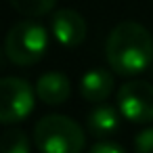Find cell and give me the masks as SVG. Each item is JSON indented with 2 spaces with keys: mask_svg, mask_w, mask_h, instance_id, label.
Here are the masks:
<instances>
[{
  "mask_svg": "<svg viewBox=\"0 0 153 153\" xmlns=\"http://www.w3.org/2000/svg\"><path fill=\"white\" fill-rule=\"evenodd\" d=\"M113 90V74L109 69L97 67L88 69L80 80V94L88 103H103Z\"/></svg>",
  "mask_w": 153,
  "mask_h": 153,
  "instance_id": "ba28073f",
  "label": "cell"
},
{
  "mask_svg": "<svg viewBox=\"0 0 153 153\" xmlns=\"http://www.w3.org/2000/svg\"><path fill=\"white\" fill-rule=\"evenodd\" d=\"M30 136L21 128H9L0 134V153H30Z\"/></svg>",
  "mask_w": 153,
  "mask_h": 153,
  "instance_id": "30bf717a",
  "label": "cell"
},
{
  "mask_svg": "<svg viewBox=\"0 0 153 153\" xmlns=\"http://www.w3.org/2000/svg\"><path fill=\"white\" fill-rule=\"evenodd\" d=\"M51 32L63 46H80L86 38V21L74 9H61L51 17Z\"/></svg>",
  "mask_w": 153,
  "mask_h": 153,
  "instance_id": "8992f818",
  "label": "cell"
},
{
  "mask_svg": "<svg viewBox=\"0 0 153 153\" xmlns=\"http://www.w3.org/2000/svg\"><path fill=\"white\" fill-rule=\"evenodd\" d=\"M86 126L97 138H105L120 128V109H115L113 105L97 103V107L86 117Z\"/></svg>",
  "mask_w": 153,
  "mask_h": 153,
  "instance_id": "9c48e42d",
  "label": "cell"
},
{
  "mask_svg": "<svg viewBox=\"0 0 153 153\" xmlns=\"http://www.w3.org/2000/svg\"><path fill=\"white\" fill-rule=\"evenodd\" d=\"M134 153H153V128H145L134 138Z\"/></svg>",
  "mask_w": 153,
  "mask_h": 153,
  "instance_id": "7c38bea8",
  "label": "cell"
},
{
  "mask_svg": "<svg viewBox=\"0 0 153 153\" xmlns=\"http://www.w3.org/2000/svg\"><path fill=\"white\" fill-rule=\"evenodd\" d=\"M46 51H48V32L44 30V25L32 19L15 23L4 38V57L19 67L40 63Z\"/></svg>",
  "mask_w": 153,
  "mask_h": 153,
  "instance_id": "3957f363",
  "label": "cell"
},
{
  "mask_svg": "<svg viewBox=\"0 0 153 153\" xmlns=\"http://www.w3.org/2000/svg\"><path fill=\"white\" fill-rule=\"evenodd\" d=\"M9 2L23 17L36 19V17H42V15L51 13L57 4V0H9Z\"/></svg>",
  "mask_w": 153,
  "mask_h": 153,
  "instance_id": "8fae6325",
  "label": "cell"
},
{
  "mask_svg": "<svg viewBox=\"0 0 153 153\" xmlns=\"http://www.w3.org/2000/svg\"><path fill=\"white\" fill-rule=\"evenodd\" d=\"M36 94L42 103L46 105H61L69 99L71 94V84L69 78L61 71H48L42 74L36 82Z\"/></svg>",
  "mask_w": 153,
  "mask_h": 153,
  "instance_id": "52a82bcc",
  "label": "cell"
},
{
  "mask_svg": "<svg viewBox=\"0 0 153 153\" xmlns=\"http://www.w3.org/2000/svg\"><path fill=\"white\" fill-rule=\"evenodd\" d=\"M36 105V90L21 78H0V124L25 120Z\"/></svg>",
  "mask_w": 153,
  "mask_h": 153,
  "instance_id": "277c9868",
  "label": "cell"
},
{
  "mask_svg": "<svg viewBox=\"0 0 153 153\" xmlns=\"http://www.w3.org/2000/svg\"><path fill=\"white\" fill-rule=\"evenodd\" d=\"M4 65V59H2V53H0V67H2Z\"/></svg>",
  "mask_w": 153,
  "mask_h": 153,
  "instance_id": "5bb4252c",
  "label": "cell"
},
{
  "mask_svg": "<svg viewBox=\"0 0 153 153\" xmlns=\"http://www.w3.org/2000/svg\"><path fill=\"white\" fill-rule=\"evenodd\" d=\"M117 109L128 122H153V84L145 80L126 82L117 90Z\"/></svg>",
  "mask_w": 153,
  "mask_h": 153,
  "instance_id": "5b68a950",
  "label": "cell"
},
{
  "mask_svg": "<svg viewBox=\"0 0 153 153\" xmlns=\"http://www.w3.org/2000/svg\"><path fill=\"white\" fill-rule=\"evenodd\" d=\"M88 153H126V149L117 143H111V140H97Z\"/></svg>",
  "mask_w": 153,
  "mask_h": 153,
  "instance_id": "4fadbf2b",
  "label": "cell"
},
{
  "mask_svg": "<svg viewBox=\"0 0 153 153\" xmlns=\"http://www.w3.org/2000/svg\"><path fill=\"white\" fill-rule=\"evenodd\" d=\"M105 57L111 71L117 76H136L145 71L153 59V38L145 25L136 21H122L107 36Z\"/></svg>",
  "mask_w": 153,
  "mask_h": 153,
  "instance_id": "6da1fadb",
  "label": "cell"
},
{
  "mask_svg": "<svg viewBox=\"0 0 153 153\" xmlns=\"http://www.w3.org/2000/svg\"><path fill=\"white\" fill-rule=\"evenodd\" d=\"M34 145L40 153H82L86 138L76 120L61 113H51L36 124Z\"/></svg>",
  "mask_w": 153,
  "mask_h": 153,
  "instance_id": "7a4b0ae2",
  "label": "cell"
}]
</instances>
